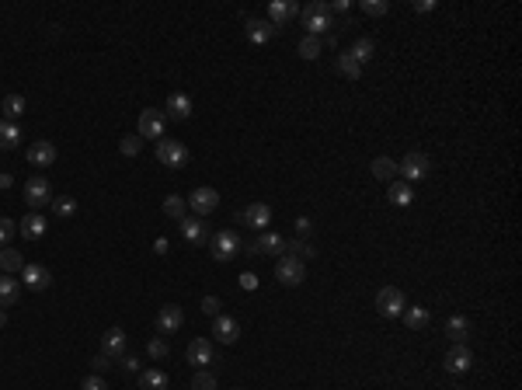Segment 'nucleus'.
<instances>
[{
	"instance_id": "obj_1",
	"label": "nucleus",
	"mask_w": 522,
	"mask_h": 390,
	"mask_svg": "<svg viewBox=\"0 0 522 390\" xmlns=\"http://www.w3.org/2000/svg\"><path fill=\"white\" fill-rule=\"evenodd\" d=\"M300 21H303L307 35H314V39L327 35V32L334 28V18H331V4H327V0H314V4H307V7L300 11Z\"/></svg>"
},
{
	"instance_id": "obj_2",
	"label": "nucleus",
	"mask_w": 522,
	"mask_h": 390,
	"mask_svg": "<svg viewBox=\"0 0 522 390\" xmlns=\"http://www.w3.org/2000/svg\"><path fill=\"white\" fill-rule=\"evenodd\" d=\"M209 251H212V261H234L237 255L244 251V241L237 230H216L212 237H209Z\"/></svg>"
},
{
	"instance_id": "obj_3",
	"label": "nucleus",
	"mask_w": 522,
	"mask_h": 390,
	"mask_svg": "<svg viewBox=\"0 0 522 390\" xmlns=\"http://www.w3.org/2000/svg\"><path fill=\"white\" fill-rule=\"evenodd\" d=\"M25 206H28L32 213H39V210H45V206H52V185H49L45 174H35V178L25 181Z\"/></svg>"
},
{
	"instance_id": "obj_4",
	"label": "nucleus",
	"mask_w": 522,
	"mask_h": 390,
	"mask_svg": "<svg viewBox=\"0 0 522 390\" xmlns=\"http://www.w3.org/2000/svg\"><path fill=\"white\" fill-rule=\"evenodd\" d=\"M276 279L282 286H303L307 282V261L293 258V255H279L276 261Z\"/></svg>"
},
{
	"instance_id": "obj_5",
	"label": "nucleus",
	"mask_w": 522,
	"mask_h": 390,
	"mask_svg": "<svg viewBox=\"0 0 522 390\" xmlns=\"http://www.w3.org/2000/svg\"><path fill=\"white\" fill-rule=\"evenodd\" d=\"M157 161H161L164 168L178 171V168L188 164V147L181 139H157Z\"/></svg>"
},
{
	"instance_id": "obj_6",
	"label": "nucleus",
	"mask_w": 522,
	"mask_h": 390,
	"mask_svg": "<svg viewBox=\"0 0 522 390\" xmlns=\"http://www.w3.org/2000/svg\"><path fill=\"white\" fill-rule=\"evenodd\" d=\"M429 171H432V161H429L425 154H418V150H411L401 164H397V174H401L407 185H411V181H421V178H429Z\"/></svg>"
},
{
	"instance_id": "obj_7",
	"label": "nucleus",
	"mask_w": 522,
	"mask_h": 390,
	"mask_svg": "<svg viewBox=\"0 0 522 390\" xmlns=\"http://www.w3.org/2000/svg\"><path fill=\"white\" fill-rule=\"evenodd\" d=\"M167 130V115L161 108H143L140 112V139H164Z\"/></svg>"
},
{
	"instance_id": "obj_8",
	"label": "nucleus",
	"mask_w": 522,
	"mask_h": 390,
	"mask_svg": "<svg viewBox=\"0 0 522 390\" xmlns=\"http://www.w3.org/2000/svg\"><path fill=\"white\" fill-rule=\"evenodd\" d=\"M407 300H404V293L397 286H383L380 293H376V310L383 314V317H401Z\"/></svg>"
},
{
	"instance_id": "obj_9",
	"label": "nucleus",
	"mask_w": 522,
	"mask_h": 390,
	"mask_svg": "<svg viewBox=\"0 0 522 390\" xmlns=\"http://www.w3.org/2000/svg\"><path fill=\"white\" fill-rule=\"evenodd\" d=\"M185 202H188V210H192L195 217H209V213L220 206V192H216V188H209V185H202V188H195Z\"/></svg>"
},
{
	"instance_id": "obj_10",
	"label": "nucleus",
	"mask_w": 522,
	"mask_h": 390,
	"mask_svg": "<svg viewBox=\"0 0 522 390\" xmlns=\"http://www.w3.org/2000/svg\"><path fill=\"white\" fill-rule=\"evenodd\" d=\"M470 369H474V352L467 345H453L446 352V373L463 377V373H470Z\"/></svg>"
},
{
	"instance_id": "obj_11",
	"label": "nucleus",
	"mask_w": 522,
	"mask_h": 390,
	"mask_svg": "<svg viewBox=\"0 0 522 390\" xmlns=\"http://www.w3.org/2000/svg\"><path fill=\"white\" fill-rule=\"evenodd\" d=\"M21 282H25L28 289L42 293V289H49V286H52V272H49L45 265H35V261H28V265L21 268Z\"/></svg>"
},
{
	"instance_id": "obj_12",
	"label": "nucleus",
	"mask_w": 522,
	"mask_h": 390,
	"mask_svg": "<svg viewBox=\"0 0 522 390\" xmlns=\"http://www.w3.org/2000/svg\"><path fill=\"white\" fill-rule=\"evenodd\" d=\"M212 338L223 342V345H234L241 338V324L230 314H220V317H212Z\"/></svg>"
},
{
	"instance_id": "obj_13",
	"label": "nucleus",
	"mask_w": 522,
	"mask_h": 390,
	"mask_svg": "<svg viewBox=\"0 0 522 390\" xmlns=\"http://www.w3.org/2000/svg\"><path fill=\"white\" fill-rule=\"evenodd\" d=\"M276 35H279V28L268 18H251L247 21V42L251 45H268Z\"/></svg>"
},
{
	"instance_id": "obj_14",
	"label": "nucleus",
	"mask_w": 522,
	"mask_h": 390,
	"mask_svg": "<svg viewBox=\"0 0 522 390\" xmlns=\"http://www.w3.org/2000/svg\"><path fill=\"white\" fill-rule=\"evenodd\" d=\"M192 112H195V105H192V98L188 94H171L167 98V108H164V115L167 119H174V122H185V119H192Z\"/></svg>"
},
{
	"instance_id": "obj_15",
	"label": "nucleus",
	"mask_w": 522,
	"mask_h": 390,
	"mask_svg": "<svg viewBox=\"0 0 522 390\" xmlns=\"http://www.w3.org/2000/svg\"><path fill=\"white\" fill-rule=\"evenodd\" d=\"M178 230H181V237L188 241V244H205L212 234H209V226L202 223V217H185L178 223Z\"/></svg>"
},
{
	"instance_id": "obj_16",
	"label": "nucleus",
	"mask_w": 522,
	"mask_h": 390,
	"mask_svg": "<svg viewBox=\"0 0 522 390\" xmlns=\"http://www.w3.org/2000/svg\"><path fill=\"white\" fill-rule=\"evenodd\" d=\"M28 164H32V168H52V164H56V143H49V139L32 143V147H28Z\"/></svg>"
},
{
	"instance_id": "obj_17",
	"label": "nucleus",
	"mask_w": 522,
	"mask_h": 390,
	"mask_svg": "<svg viewBox=\"0 0 522 390\" xmlns=\"http://www.w3.org/2000/svg\"><path fill=\"white\" fill-rule=\"evenodd\" d=\"M188 362H192V366H199V369H205L209 362H216V348H212V342H209V338H195V342H188Z\"/></svg>"
},
{
	"instance_id": "obj_18",
	"label": "nucleus",
	"mask_w": 522,
	"mask_h": 390,
	"mask_svg": "<svg viewBox=\"0 0 522 390\" xmlns=\"http://www.w3.org/2000/svg\"><path fill=\"white\" fill-rule=\"evenodd\" d=\"M181 324H185V310H181V306H174V304L161 306V314H157V331H161V335L178 331Z\"/></svg>"
},
{
	"instance_id": "obj_19",
	"label": "nucleus",
	"mask_w": 522,
	"mask_h": 390,
	"mask_svg": "<svg viewBox=\"0 0 522 390\" xmlns=\"http://www.w3.org/2000/svg\"><path fill=\"white\" fill-rule=\"evenodd\" d=\"M241 219L251 223L254 230H268V223H272V206H268V202H251L241 213Z\"/></svg>"
},
{
	"instance_id": "obj_20",
	"label": "nucleus",
	"mask_w": 522,
	"mask_h": 390,
	"mask_svg": "<svg viewBox=\"0 0 522 390\" xmlns=\"http://www.w3.org/2000/svg\"><path fill=\"white\" fill-rule=\"evenodd\" d=\"M300 14V4L296 0H272L268 4V21L276 25V28H282L289 18H296Z\"/></svg>"
},
{
	"instance_id": "obj_21",
	"label": "nucleus",
	"mask_w": 522,
	"mask_h": 390,
	"mask_svg": "<svg viewBox=\"0 0 522 390\" xmlns=\"http://www.w3.org/2000/svg\"><path fill=\"white\" fill-rule=\"evenodd\" d=\"M285 251V237L282 234H272V230H265L254 244H251V255H279Z\"/></svg>"
},
{
	"instance_id": "obj_22",
	"label": "nucleus",
	"mask_w": 522,
	"mask_h": 390,
	"mask_svg": "<svg viewBox=\"0 0 522 390\" xmlns=\"http://www.w3.org/2000/svg\"><path fill=\"white\" fill-rule=\"evenodd\" d=\"M470 317H463V314H456V317H449L446 321V335L453 338V345H467V338H470Z\"/></svg>"
},
{
	"instance_id": "obj_23",
	"label": "nucleus",
	"mask_w": 522,
	"mask_h": 390,
	"mask_svg": "<svg viewBox=\"0 0 522 390\" xmlns=\"http://www.w3.org/2000/svg\"><path fill=\"white\" fill-rule=\"evenodd\" d=\"M101 352L112 355V359H122V355H125V331H122V328H108V331L101 335Z\"/></svg>"
},
{
	"instance_id": "obj_24",
	"label": "nucleus",
	"mask_w": 522,
	"mask_h": 390,
	"mask_svg": "<svg viewBox=\"0 0 522 390\" xmlns=\"http://www.w3.org/2000/svg\"><path fill=\"white\" fill-rule=\"evenodd\" d=\"M18 230H21L28 241H39V237H45V230H49V219L42 217V213H25V219L18 223Z\"/></svg>"
},
{
	"instance_id": "obj_25",
	"label": "nucleus",
	"mask_w": 522,
	"mask_h": 390,
	"mask_svg": "<svg viewBox=\"0 0 522 390\" xmlns=\"http://www.w3.org/2000/svg\"><path fill=\"white\" fill-rule=\"evenodd\" d=\"M0 112H4V119H7V122H18V119L28 112V101H25L21 94H7V98L0 101Z\"/></svg>"
},
{
	"instance_id": "obj_26",
	"label": "nucleus",
	"mask_w": 522,
	"mask_h": 390,
	"mask_svg": "<svg viewBox=\"0 0 522 390\" xmlns=\"http://www.w3.org/2000/svg\"><path fill=\"white\" fill-rule=\"evenodd\" d=\"M429 321H432L429 306H404V328L407 331H421V328H429Z\"/></svg>"
},
{
	"instance_id": "obj_27",
	"label": "nucleus",
	"mask_w": 522,
	"mask_h": 390,
	"mask_svg": "<svg viewBox=\"0 0 522 390\" xmlns=\"http://www.w3.org/2000/svg\"><path fill=\"white\" fill-rule=\"evenodd\" d=\"M21 300V282L14 275H0V306H14Z\"/></svg>"
},
{
	"instance_id": "obj_28",
	"label": "nucleus",
	"mask_w": 522,
	"mask_h": 390,
	"mask_svg": "<svg viewBox=\"0 0 522 390\" xmlns=\"http://www.w3.org/2000/svg\"><path fill=\"white\" fill-rule=\"evenodd\" d=\"M25 139V132L18 122H7V119H0V150H14L18 143Z\"/></svg>"
},
{
	"instance_id": "obj_29",
	"label": "nucleus",
	"mask_w": 522,
	"mask_h": 390,
	"mask_svg": "<svg viewBox=\"0 0 522 390\" xmlns=\"http://www.w3.org/2000/svg\"><path fill=\"white\" fill-rule=\"evenodd\" d=\"M369 171H373V178H380V181H397V161L394 157H376L373 164H369Z\"/></svg>"
},
{
	"instance_id": "obj_30",
	"label": "nucleus",
	"mask_w": 522,
	"mask_h": 390,
	"mask_svg": "<svg viewBox=\"0 0 522 390\" xmlns=\"http://www.w3.org/2000/svg\"><path fill=\"white\" fill-rule=\"evenodd\" d=\"M338 74H341L345 81H359V77H362V63L352 56V52H348V49L338 56Z\"/></svg>"
},
{
	"instance_id": "obj_31",
	"label": "nucleus",
	"mask_w": 522,
	"mask_h": 390,
	"mask_svg": "<svg viewBox=\"0 0 522 390\" xmlns=\"http://www.w3.org/2000/svg\"><path fill=\"white\" fill-rule=\"evenodd\" d=\"M387 199H390L394 206H411V202H414V188H411L407 181H390Z\"/></svg>"
},
{
	"instance_id": "obj_32",
	"label": "nucleus",
	"mask_w": 522,
	"mask_h": 390,
	"mask_svg": "<svg viewBox=\"0 0 522 390\" xmlns=\"http://www.w3.org/2000/svg\"><path fill=\"white\" fill-rule=\"evenodd\" d=\"M0 268H4V275H14V272H21V268H25L21 251H14V248H0Z\"/></svg>"
},
{
	"instance_id": "obj_33",
	"label": "nucleus",
	"mask_w": 522,
	"mask_h": 390,
	"mask_svg": "<svg viewBox=\"0 0 522 390\" xmlns=\"http://www.w3.org/2000/svg\"><path fill=\"white\" fill-rule=\"evenodd\" d=\"M140 384H143V390H167V373L157 369V366H150V369L140 373Z\"/></svg>"
},
{
	"instance_id": "obj_34",
	"label": "nucleus",
	"mask_w": 522,
	"mask_h": 390,
	"mask_svg": "<svg viewBox=\"0 0 522 390\" xmlns=\"http://www.w3.org/2000/svg\"><path fill=\"white\" fill-rule=\"evenodd\" d=\"M285 255H293V258H300V261H310L317 251H314V244H310V241L296 237V241H285Z\"/></svg>"
},
{
	"instance_id": "obj_35",
	"label": "nucleus",
	"mask_w": 522,
	"mask_h": 390,
	"mask_svg": "<svg viewBox=\"0 0 522 390\" xmlns=\"http://www.w3.org/2000/svg\"><path fill=\"white\" fill-rule=\"evenodd\" d=\"M164 213H167L171 219H178V223H181V219L188 217V202H185L181 195H167V199H164Z\"/></svg>"
},
{
	"instance_id": "obj_36",
	"label": "nucleus",
	"mask_w": 522,
	"mask_h": 390,
	"mask_svg": "<svg viewBox=\"0 0 522 390\" xmlns=\"http://www.w3.org/2000/svg\"><path fill=\"white\" fill-rule=\"evenodd\" d=\"M52 213H56L59 219H70L74 213H77V202H74L70 195H56V199H52Z\"/></svg>"
},
{
	"instance_id": "obj_37",
	"label": "nucleus",
	"mask_w": 522,
	"mask_h": 390,
	"mask_svg": "<svg viewBox=\"0 0 522 390\" xmlns=\"http://www.w3.org/2000/svg\"><path fill=\"white\" fill-rule=\"evenodd\" d=\"M348 52H352V56L359 59L362 67H365V63L373 59V52H376V45H373V39H356V45H352Z\"/></svg>"
},
{
	"instance_id": "obj_38",
	"label": "nucleus",
	"mask_w": 522,
	"mask_h": 390,
	"mask_svg": "<svg viewBox=\"0 0 522 390\" xmlns=\"http://www.w3.org/2000/svg\"><path fill=\"white\" fill-rule=\"evenodd\" d=\"M321 39H314V35H303V39H300V56H303V59H317V56H321Z\"/></svg>"
},
{
	"instance_id": "obj_39",
	"label": "nucleus",
	"mask_w": 522,
	"mask_h": 390,
	"mask_svg": "<svg viewBox=\"0 0 522 390\" xmlns=\"http://www.w3.org/2000/svg\"><path fill=\"white\" fill-rule=\"evenodd\" d=\"M140 147H143L140 132H132V136H122V143H119V150L125 154V157H136V154H140Z\"/></svg>"
},
{
	"instance_id": "obj_40",
	"label": "nucleus",
	"mask_w": 522,
	"mask_h": 390,
	"mask_svg": "<svg viewBox=\"0 0 522 390\" xmlns=\"http://www.w3.org/2000/svg\"><path fill=\"white\" fill-rule=\"evenodd\" d=\"M192 390H216V377H212L209 369H199V373L192 377Z\"/></svg>"
},
{
	"instance_id": "obj_41",
	"label": "nucleus",
	"mask_w": 522,
	"mask_h": 390,
	"mask_svg": "<svg viewBox=\"0 0 522 390\" xmlns=\"http://www.w3.org/2000/svg\"><path fill=\"white\" fill-rule=\"evenodd\" d=\"M387 11H390L387 0H362V14H369V18H380V14H387Z\"/></svg>"
},
{
	"instance_id": "obj_42",
	"label": "nucleus",
	"mask_w": 522,
	"mask_h": 390,
	"mask_svg": "<svg viewBox=\"0 0 522 390\" xmlns=\"http://www.w3.org/2000/svg\"><path fill=\"white\" fill-rule=\"evenodd\" d=\"M167 352H171V348H167V342H164L161 335L150 338V345H147V355H150V359H167Z\"/></svg>"
},
{
	"instance_id": "obj_43",
	"label": "nucleus",
	"mask_w": 522,
	"mask_h": 390,
	"mask_svg": "<svg viewBox=\"0 0 522 390\" xmlns=\"http://www.w3.org/2000/svg\"><path fill=\"white\" fill-rule=\"evenodd\" d=\"M18 234V223L14 219H7V217H0V248H7V241Z\"/></svg>"
},
{
	"instance_id": "obj_44",
	"label": "nucleus",
	"mask_w": 522,
	"mask_h": 390,
	"mask_svg": "<svg viewBox=\"0 0 522 390\" xmlns=\"http://www.w3.org/2000/svg\"><path fill=\"white\" fill-rule=\"evenodd\" d=\"M112 362H115L112 355H105V352H98V355L91 359V369H94V373L101 377V373H108V369H112Z\"/></svg>"
},
{
	"instance_id": "obj_45",
	"label": "nucleus",
	"mask_w": 522,
	"mask_h": 390,
	"mask_svg": "<svg viewBox=\"0 0 522 390\" xmlns=\"http://www.w3.org/2000/svg\"><path fill=\"white\" fill-rule=\"evenodd\" d=\"M202 310H205L209 317H220V314H223V304H220V297H202Z\"/></svg>"
},
{
	"instance_id": "obj_46",
	"label": "nucleus",
	"mask_w": 522,
	"mask_h": 390,
	"mask_svg": "<svg viewBox=\"0 0 522 390\" xmlns=\"http://www.w3.org/2000/svg\"><path fill=\"white\" fill-rule=\"evenodd\" d=\"M81 390H108V384H105V377H84V384H81Z\"/></svg>"
},
{
	"instance_id": "obj_47",
	"label": "nucleus",
	"mask_w": 522,
	"mask_h": 390,
	"mask_svg": "<svg viewBox=\"0 0 522 390\" xmlns=\"http://www.w3.org/2000/svg\"><path fill=\"white\" fill-rule=\"evenodd\" d=\"M122 369L125 373H140V359L136 355H122Z\"/></svg>"
},
{
	"instance_id": "obj_48",
	"label": "nucleus",
	"mask_w": 522,
	"mask_h": 390,
	"mask_svg": "<svg viewBox=\"0 0 522 390\" xmlns=\"http://www.w3.org/2000/svg\"><path fill=\"white\" fill-rule=\"evenodd\" d=\"M241 289H258V275L254 272H244L241 275Z\"/></svg>"
},
{
	"instance_id": "obj_49",
	"label": "nucleus",
	"mask_w": 522,
	"mask_h": 390,
	"mask_svg": "<svg viewBox=\"0 0 522 390\" xmlns=\"http://www.w3.org/2000/svg\"><path fill=\"white\" fill-rule=\"evenodd\" d=\"M310 230H314V223H310L307 217H300V219H296V234H300V237H307Z\"/></svg>"
},
{
	"instance_id": "obj_50",
	"label": "nucleus",
	"mask_w": 522,
	"mask_h": 390,
	"mask_svg": "<svg viewBox=\"0 0 522 390\" xmlns=\"http://www.w3.org/2000/svg\"><path fill=\"white\" fill-rule=\"evenodd\" d=\"M411 7H414V11H418V14H429V11H436V0H421V4H418V0H414V4H411Z\"/></svg>"
},
{
	"instance_id": "obj_51",
	"label": "nucleus",
	"mask_w": 522,
	"mask_h": 390,
	"mask_svg": "<svg viewBox=\"0 0 522 390\" xmlns=\"http://www.w3.org/2000/svg\"><path fill=\"white\" fill-rule=\"evenodd\" d=\"M348 7H352V4H348V0H334V4H331V14H334V11H338V14H345V11H348Z\"/></svg>"
},
{
	"instance_id": "obj_52",
	"label": "nucleus",
	"mask_w": 522,
	"mask_h": 390,
	"mask_svg": "<svg viewBox=\"0 0 522 390\" xmlns=\"http://www.w3.org/2000/svg\"><path fill=\"white\" fill-rule=\"evenodd\" d=\"M154 251H157V255H167V251H171V244H167L164 237H157V241H154Z\"/></svg>"
},
{
	"instance_id": "obj_53",
	"label": "nucleus",
	"mask_w": 522,
	"mask_h": 390,
	"mask_svg": "<svg viewBox=\"0 0 522 390\" xmlns=\"http://www.w3.org/2000/svg\"><path fill=\"white\" fill-rule=\"evenodd\" d=\"M11 185H14V178H11V174L4 171V174H0V192H7V188H11Z\"/></svg>"
},
{
	"instance_id": "obj_54",
	"label": "nucleus",
	"mask_w": 522,
	"mask_h": 390,
	"mask_svg": "<svg viewBox=\"0 0 522 390\" xmlns=\"http://www.w3.org/2000/svg\"><path fill=\"white\" fill-rule=\"evenodd\" d=\"M4 324H7V314H4V310H0V328H4Z\"/></svg>"
},
{
	"instance_id": "obj_55",
	"label": "nucleus",
	"mask_w": 522,
	"mask_h": 390,
	"mask_svg": "<svg viewBox=\"0 0 522 390\" xmlns=\"http://www.w3.org/2000/svg\"><path fill=\"white\" fill-rule=\"evenodd\" d=\"M456 390H463V387H456Z\"/></svg>"
}]
</instances>
